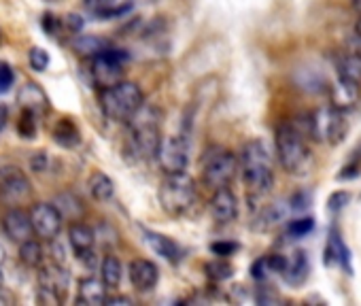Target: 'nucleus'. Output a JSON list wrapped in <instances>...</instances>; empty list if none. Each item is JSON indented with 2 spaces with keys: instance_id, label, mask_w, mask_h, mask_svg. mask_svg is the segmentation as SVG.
Here are the masks:
<instances>
[{
  "instance_id": "nucleus-22",
  "label": "nucleus",
  "mask_w": 361,
  "mask_h": 306,
  "mask_svg": "<svg viewBox=\"0 0 361 306\" xmlns=\"http://www.w3.org/2000/svg\"><path fill=\"white\" fill-rule=\"evenodd\" d=\"M87 188H90L92 198L98 200V202H109L115 196V183H113V179L109 175L100 173V171L92 173V177L87 181Z\"/></svg>"
},
{
  "instance_id": "nucleus-9",
  "label": "nucleus",
  "mask_w": 361,
  "mask_h": 306,
  "mask_svg": "<svg viewBox=\"0 0 361 306\" xmlns=\"http://www.w3.org/2000/svg\"><path fill=\"white\" fill-rule=\"evenodd\" d=\"M32 194V185L24 171L18 166H3L0 169V204L18 207L24 204Z\"/></svg>"
},
{
  "instance_id": "nucleus-13",
  "label": "nucleus",
  "mask_w": 361,
  "mask_h": 306,
  "mask_svg": "<svg viewBox=\"0 0 361 306\" xmlns=\"http://www.w3.org/2000/svg\"><path fill=\"white\" fill-rule=\"evenodd\" d=\"M3 230H5L7 238H11L16 245H22L24 240L32 238L35 228H32L30 213H26V211L13 207V209L7 211L5 217H3Z\"/></svg>"
},
{
  "instance_id": "nucleus-1",
  "label": "nucleus",
  "mask_w": 361,
  "mask_h": 306,
  "mask_svg": "<svg viewBox=\"0 0 361 306\" xmlns=\"http://www.w3.org/2000/svg\"><path fill=\"white\" fill-rule=\"evenodd\" d=\"M240 175L251 198H262L274 188V160L262 140H249L238 156Z\"/></svg>"
},
{
  "instance_id": "nucleus-12",
  "label": "nucleus",
  "mask_w": 361,
  "mask_h": 306,
  "mask_svg": "<svg viewBox=\"0 0 361 306\" xmlns=\"http://www.w3.org/2000/svg\"><path fill=\"white\" fill-rule=\"evenodd\" d=\"M209 211L211 217L219 224V226H228L238 217V200L234 196V192L230 188L224 190H215L213 198L209 202Z\"/></svg>"
},
{
  "instance_id": "nucleus-27",
  "label": "nucleus",
  "mask_w": 361,
  "mask_h": 306,
  "mask_svg": "<svg viewBox=\"0 0 361 306\" xmlns=\"http://www.w3.org/2000/svg\"><path fill=\"white\" fill-rule=\"evenodd\" d=\"M28 62H30V68L32 71L43 73V71H47V66H49L51 60H49V54L43 47H32L28 51Z\"/></svg>"
},
{
  "instance_id": "nucleus-32",
  "label": "nucleus",
  "mask_w": 361,
  "mask_h": 306,
  "mask_svg": "<svg viewBox=\"0 0 361 306\" xmlns=\"http://www.w3.org/2000/svg\"><path fill=\"white\" fill-rule=\"evenodd\" d=\"M310 228H312V219H298V221H291L289 232L291 234H306Z\"/></svg>"
},
{
  "instance_id": "nucleus-25",
  "label": "nucleus",
  "mask_w": 361,
  "mask_h": 306,
  "mask_svg": "<svg viewBox=\"0 0 361 306\" xmlns=\"http://www.w3.org/2000/svg\"><path fill=\"white\" fill-rule=\"evenodd\" d=\"M54 138L62 147H75L81 140V134H79L77 126L71 119H62V121H58V126L54 130Z\"/></svg>"
},
{
  "instance_id": "nucleus-23",
  "label": "nucleus",
  "mask_w": 361,
  "mask_h": 306,
  "mask_svg": "<svg viewBox=\"0 0 361 306\" xmlns=\"http://www.w3.org/2000/svg\"><path fill=\"white\" fill-rule=\"evenodd\" d=\"M100 279L104 281V285L109 289H117L121 285L123 279V264L119 262V257L115 255H104V259L100 262Z\"/></svg>"
},
{
  "instance_id": "nucleus-31",
  "label": "nucleus",
  "mask_w": 361,
  "mask_h": 306,
  "mask_svg": "<svg viewBox=\"0 0 361 306\" xmlns=\"http://www.w3.org/2000/svg\"><path fill=\"white\" fill-rule=\"evenodd\" d=\"M113 0H85V7L96 11V13H106Z\"/></svg>"
},
{
  "instance_id": "nucleus-41",
  "label": "nucleus",
  "mask_w": 361,
  "mask_h": 306,
  "mask_svg": "<svg viewBox=\"0 0 361 306\" xmlns=\"http://www.w3.org/2000/svg\"><path fill=\"white\" fill-rule=\"evenodd\" d=\"M0 43H3V30H0Z\"/></svg>"
},
{
  "instance_id": "nucleus-18",
  "label": "nucleus",
  "mask_w": 361,
  "mask_h": 306,
  "mask_svg": "<svg viewBox=\"0 0 361 306\" xmlns=\"http://www.w3.org/2000/svg\"><path fill=\"white\" fill-rule=\"evenodd\" d=\"M68 243H71L75 255L79 257V255H83V253H87V251L94 249V245H96V232L90 226H85L81 221H75L68 228Z\"/></svg>"
},
{
  "instance_id": "nucleus-33",
  "label": "nucleus",
  "mask_w": 361,
  "mask_h": 306,
  "mask_svg": "<svg viewBox=\"0 0 361 306\" xmlns=\"http://www.w3.org/2000/svg\"><path fill=\"white\" fill-rule=\"evenodd\" d=\"M348 51L361 54V18H359V20H357V24H355V35H353V39H350Z\"/></svg>"
},
{
  "instance_id": "nucleus-26",
  "label": "nucleus",
  "mask_w": 361,
  "mask_h": 306,
  "mask_svg": "<svg viewBox=\"0 0 361 306\" xmlns=\"http://www.w3.org/2000/svg\"><path fill=\"white\" fill-rule=\"evenodd\" d=\"M106 47H109V45H106L102 39H96V37H81V39L75 41V49H77V54H81V56H92V58H96V56L102 54Z\"/></svg>"
},
{
  "instance_id": "nucleus-16",
  "label": "nucleus",
  "mask_w": 361,
  "mask_h": 306,
  "mask_svg": "<svg viewBox=\"0 0 361 306\" xmlns=\"http://www.w3.org/2000/svg\"><path fill=\"white\" fill-rule=\"evenodd\" d=\"M106 285L102 279L96 276H85L79 281L77 287V304H87V306H100L106 302Z\"/></svg>"
},
{
  "instance_id": "nucleus-6",
  "label": "nucleus",
  "mask_w": 361,
  "mask_h": 306,
  "mask_svg": "<svg viewBox=\"0 0 361 306\" xmlns=\"http://www.w3.org/2000/svg\"><path fill=\"white\" fill-rule=\"evenodd\" d=\"M145 104L142 90L134 81H119L111 87H104L100 94V106L104 115L113 121H123L128 119Z\"/></svg>"
},
{
  "instance_id": "nucleus-28",
  "label": "nucleus",
  "mask_w": 361,
  "mask_h": 306,
  "mask_svg": "<svg viewBox=\"0 0 361 306\" xmlns=\"http://www.w3.org/2000/svg\"><path fill=\"white\" fill-rule=\"evenodd\" d=\"M18 130L24 138H32L37 134V121H35V111L30 109H24L22 113V119L18 123Z\"/></svg>"
},
{
  "instance_id": "nucleus-42",
  "label": "nucleus",
  "mask_w": 361,
  "mask_h": 306,
  "mask_svg": "<svg viewBox=\"0 0 361 306\" xmlns=\"http://www.w3.org/2000/svg\"><path fill=\"white\" fill-rule=\"evenodd\" d=\"M51 3H56V0H51Z\"/></svg>"
},
{
  "instance_id": "nucleus-2",
  "label": "nucleus",
  "mask_w": 361,
  "mask_h": 306,
  "mask_svg": "<svg viewBox=\"0 0 361 306\" xmlns=\"http://www.w3.org/2000/svg\"><path fill=\"white\" fill-rule=\"evenodd\" d=\"M161 123L164 113L153 104H142L130 119H128V145L130 153H134L136 160H151L157 158V151L161 145Z\"/></svg>"
},
{
  "instance_id": "nucleus-4",
  "label": "nucleus",
  "mask_w": 361,
  "mask_h": 306,
  "mask_svg": "<svg viewBox=\"0 0 361 306\" xmlns=\"http://www.w3.org/2000/svg\"><path fill=\"white\" fill-rule=\"evenodd\" d=\"M276 158L289 175H304L310 169L312 153L308 149L306 136L291 123H281L274 136Z\"/></svg>"
},
{
  "instance_id": "nucleus-21",
  "label": "nucleus",
  "mask_w": 361,
  "mask_h": 306,
  "mask_svg": "<svg viewBox=\"0 0 361 306\" xmlns=\"http://www.w3.org/2000/svg\"><path fill=\"white\" fill-rule=\"evenodd\" d=\"M336 68H338V77L361 87V54H355V51L342 54Z\"/></svg>"
},
{
  "instance_id": "nucleus-11",
  "label": "nucleus",
  "mask_w": 361,
  "mask_h": 306,
  "mask_svg": "<svg viewBox=\"0 0 361 306\" xmlns=\"http://www.w3.org/2000/svg\"><path fill=\"white\" fill-rule=\"evenodd\" d=\"M30 219H32V228L35 234L43 240H54L58 238L60 230H62V221L64 215L60 213V209L56 204L49 202H37L30 209Z\"/></svg>"
},
{
  "instance_id": "nucleus-34",
  "label": "nucleus",
  "mask_w": 361,
  "mask_h": 306,
  "mask_svg": "<svg viewBox=\"0 0 361 306\" xmlns=\"http://www.w3.org/2000/svg\"><path fill=\"white\" fill-rule=\"evenodd\" d=\"M30 164H32V171H35V173H43V171L47 169V156H45L43 151H39L37 156L32 158Z\"/></svg>"
},
{
  "instance_id": "nucleus-30",
  "label": "nucleus",
  "mask_w": 361,
  "mask_h": 306,
  "mask_svg": "<svg viewBox=\"0 0 361 306\" xmlns=\"http://www.w3.org/2000/svg\"><path fill=\"white\" fill-rule=\"evenodd\" d=\"M16 81V73L9 64H0V94L9 92Z\"/></svg>"
},
{
  "instance_id": "nucleus-36",
  "label": "nucleus",
  "mask_w": 361,
  "mask_h": 306,
  "mask_svg": "<svg viewBox=\"0 0 361 306\" xmlns=\"http://www.w3.org/2000/svg\"><path fill=\"white\" fill-rule=\"evenodd\" d=\"M104 304H132V298H128V295H106Z\"/></svg>"
},
{
  "instance_id": "nucleus-24",
  "label": "nucleus",
  "mask_w": 361,
  "mask_h": 306,
  "mask_svg": "<svg viewBox=\"0 0 361 306\" xmlns=\"http://www.w3.org/2000/svg\"><path fill=\"white\" fill-rule=\"evenodd\" d=\"M20 259L28 268H41L43 262H45V251H43L41 243L39 240H32V238L24 240L20 245Z\"/></svg>"
},
{
  "instance_id": "nucleus-29",
  "label": "nucleus",
  "mask_w": 361,
  "mask_h": 306,
  "mask_svg": "<svg viewBox=\"0 0 361 306\" xmlns=\"http://www.w3.org/2000/svg\"><path fill=\"white\" fill-rule=\"evenodd\" d=\"M66 204H64V209H60V213L64 215V217H71V219H77L79 215H81V211H83V207H81V202L77 200V198H73V196H68V194H64V196H60Z\"/></svg>"
},
{
  "instance_id": "nucleus-38",
  "label": "nucleus",
  "mask_w": 361,
  "mask_h": 306,
  "mask_svg": "<svg viewBox=\"0 0 361 306\" xmlns=\"http://www.w3.org/2000/svg\"><path fill=\"white\" fill-rule=\"evenodd\" d=\"M350 5H353V11L361 18V0H350Z\"/></svg>"
},
{
  "instance_id": "nucleus-8",
  "label": "nucleus",
  "mask_w": 361,
  "mask_h": 306,
  "mask_svg": "<svg viewBox=\"0 0 361 306\" xmlns=\"http://www.w3.org/2000/svg\"><path fill=\"white\" fill-rule=\"evenodd\" d=\"M157 162L164 173H183L190 162V140L183 132L161 138Z\"/></svg>"
},
{
  "instance_id": "nucleus-17",
  "label": "nucleus",
  "mask_w": 361,
  "mask_h": 306,
  "mask_svg": "<svg viewBox=\"0 0 361 306\" xmlns=\"http://www.w3.org/2000/svg\"><path fill=\"white\" fill-rule=\"evenodd\" d=\"M359 90H361L359 85H355V83H350V81L338 77L336 83L331 85V92H329L331 104H334L336 109H340V111L353 109V106L357 104V100H359Z\"/></svg>"
},
{
  "instance_id": "nucleus-39",
  "label": "nucleus",
  "mask_w": 361,
  "mask_h": 306,
  "mask_svg": "<svg viewBox=\"0 0 361 306\" xmlns=\"http://www.w3.org/2000/svg\"><path fill=\"white\" fill-rule=\"evenodd\" d=\"M5 255H7V253H5L3 245H0V264H3V262H5Z\"/></svg>"
},
{
  "instance_id": "nucleus-37",
  "label": "nucleus",
  "mask_w": 361,
  "mask_h": 306,
  "mask_svg": "<svg viewBox=\"0 0 361 306\" xmlns=\"http://www.w3.org/2000/svg\"><path fill=\"white\" fill-rule=\"evenodd\" d=\"M7 121H9V109L5 104H0V132L5 130Z\"/></svg>"
},
{
  "instance_id": "nucleus-40",
  "label": "nucleus",
  "mask_w": 361,
  "mask_h": 306,
  "mask_svg": "<svg viewBox=\"0 0 361 306\" xmlns=\"http://www.w3.org/2000/svg\"><path fill=\"white\" fill-rule=\"evenodd\" d=\"M3 285H5V276H3V272H0V291H3Z\"/></svg>"
},
{
  "instance_id": "nucleus-20",
  "label": "nucleus",
  "mask_w": 361,
  "mask_h": 306,
  "mask_svg": "<svg viewBox=\"0 0 361 306\" xmlns=\"http://www.w3.org/2000/svg\"><path fill=\"white\" fill-rule=\"evenodd\" d=\"M145 238H147V243L151 245V249H153L157 255L166 257L168 262H178V259H180V255H183V251H180V247H178L174 240H170L168 236H164V234L147 232V230H145Z\"/></svg>"
},
{
  "instance_id": "nucleus-35",
  "label": "nucleus",
  "mask_w": 361,
  "mask_h": 306,
  "mask_svg": "<svg viewBox=\"0 0 361 306\" xmlns=\"http://www.w3.org/2000/svg\"><path fill=\"white\" fill-rule=\"evenodd\" d=\"M236 249V245H228V243H217V245H213V251L217 253V255H228V253H232Z\"/></svg>"
},
{
  "instance_id": "nucleus-7",
  "label": "nucleus",
  "mask_w": 361,
  "mask_h": 306,
  "mask_svg": "<svg viewBox=\"0 0 361 306\" xmlns=\"http://www.w3.org/2000/svg\"><path fill=\"white\" fill-rule=\"evenodd\" d=\"M306 130H308L310 138H314L321 145H338L344 140V136L348 132V123L344 119V111L329 104V106L317 109L308 117Z\"/></svg>"
},
{
  "instance_id": "nucleus-14",
  "label": "nucleus",
  "mask_w": 361,
  "mask_h": 306,
  "mask_svg": "<svg viewBox=\"0 0 361 306\" xmlns=\"http://www.w3.org/2000/svg\"><path fill=\"white\" fill-rule=\"evenodd\" d=\"M128 274H130L132 287L140 293L153 291L159 283V268L149 259H132Z\"/></svg>"
},
{
  "instance_id": "nucleus-3",
  "label": "nucleus",
  "mask_w": 361,
  "mask_h": 306,
  "mask_svg": "<svg viewBox=\"0 0 361 306\" xmlns=\"http://www.w3.org/2000/svg\"><path fill=\"white\" fill-rule=\"evenodd\" d=\"M198 200V188L194 177L183 173H166L159 183V204L170 217H185L192 213Z\"/></svg>"
},
{
  "instance_id": "nucleus-5",
  "label": "nucleus",
  "mask_w": 361,
  "mask_h": 306,
  "mask_svg": "<svg viewBox=\"0 0 361 306\" xmlns=\"http://www.w3.org/2000/svg\"><path fill=\"white\" fill-rule=\"evenodd\" d=\"M240 171L238 164V156L232 153L228 147L224 145H211L204 149L202 158H200V175H202V183L209 190H224L230 188L232 181L236 179Z\"/></svg>"
},
{
  "instance_id": "nucleus-15",
  "label": "nucleus",
  "mask_w": 361,
  "mask_h": 306,
  "mask_svg": "<svg viewBox=\"0 0 361 306\" xmlns=\"http://www.w3.org/2000/svg\"><path fill=\"white\" fill-rule=\"evenodd\" d=\"M68 283H71V274L60 264L41 266V272H39V287L41 289L54 291L60 298H64L66 289H68Z\"/></svg>"
},
{
  "instance_id": "nucleus-19",
  "label": "nucleus",
  "mask_w": 361,
  "mask_h": 306,
  "mask_svg": "<svg viewBox=\"0 0 361 306\" xmlns=\"http://www.w3.org/2000/svg\"><path fill=\"white\" fill-rule=\"evenodd\" d=\"M18 102L24 106V109H30L35 113H43L47 106H49V100L45 96V92L37 85V83H26L20 87L18 92Z\"/></svg>"
},
{
  "instance_id": "nucleus-10",
  "label": "nucleus",
  "mask_w": 361,
  "mask_h": 306,
  "mask_svg": "<svg viewBox=\"0 0 361 306\" xmlns=\"http://www.w3.org/2000/svg\"><path fill=\"white\" fill-rule=\"evenodd\" d=\"M126 54H121L119 49H111L106 47L102 54H98L92 60V75L94 81L104 90L111 87L119 81H123V64H126Z\"/></svg>"
}]
</instances>
